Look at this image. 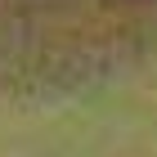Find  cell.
<instances>
[{
	"label": "cell",
	"mask_w": 157,
	"mask_h": 157,
	"mask_svg": "<svg viewBox=\"0 0 157 157\" xmlns=\"http://www.w3.org/2000/svg\"><path fill=\"white\" fill-rule=\"evenodd\" d=\"M157 49V0H0V94H72Z\"/></svg>",
	"instance_id": "6da1fadb"
}]
</instances>
